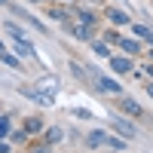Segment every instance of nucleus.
<instances>
[{"label": "nucleus", "mask_w": 153, "mask_h": 153, "mask_svg": "<svg viewBox=\"0 0 153 153\" xmlns=\"http://www.w3.org/2000/svg\"><path fill=\"white\" fill-rule=\"evenodd\" d=\"M9 12H12V16H19V19H25V22L31 25V28H37L40 34H49V28H46V25H43L40 19H34V12H28L25 6H9Z\"/></svg>", "instance_id": "obj_1"}, {"label": "nucleus", "mask_w": 153, "mask_h": 153, "mask_svg": "<svg viewBox=\"0 0 153 153\" xmlns=\"http://www.w3.org/2000/svg\"><path fill=\"white\" fill-rule=\"evenodd\" d=\"M110 129H113V132H120L126 141H132V138L138 135V129H135L129 120H123V117H113V120H110Z\"/></svg>", "instance_id": "obj_2"}, {"label": "nucleus", "mask_w": 153, "mask_h": 153, "mask_svg": "<svg viewBox=\"0 0 153 153\" xmlns=\"http://www.w3.org/2000/svg\"><path fill=\"white\" fill-rule=\"evenodd\" d=\"M65 28L76 37V40H86V43H92V40H95V28H92V25H74V22H68Z\"/></svg>", "instance_id": "obj_3"}, {"label": "nucleus", "mask_w": 153, "mask_h": 153, "mask_svg": "<svg viewBox=\"0 0 153 153\" xmlns=\"http://www.w3.org/2000/svg\"><path fill=\"white\" fill-rule=\"evenodd\" d=\"M98 92H107V95H123V86L117 83V80H110V76H101L98 74Z\"/></svg>", "instance_id": "obj_4"}, {"label": "nucleus", "mask_w": 153, "mask_h": 153, "mask_svg": "<svg viewBox=\"0 0 153 153\" xmlns=\"http://www.w3.org/2000/svg\"><path fill=\"white\" fill-rule=\"evenodd\" d=\"M110 68H113V71H117L120 76H126V74H138V71H135V65H132V58H129V55H126V58H113V55H110Z\"/></svg>", "instance_id": "obj_5"}, {"label": "nucleus", "mask_w": 153, "mask_h": 153, "mask_svg": "<svg viewBox=\"0 0 153 153\" xmlns=\"http://www.w3.org/2000/svg\"><path fill=\"white\" fill-rule=\"evenodd\" d=\"M25 132H28V135H43L46 132L43 117H37V113H34V117H25Z\"/></svg>", "instance_id": "obj_6"}, {"label": "nucleus", "mask_w": 153, "mask_h": 153, "mask_svg": "<svg viewBox=\"0 0 153 153\" xmlns=\"http://www.w3.org/2000/svg\"><path fill=\"white\" fill-rule=\"evenodd\" d=\"M104 144H107V132L95 129V132L86 135V147H89V150H98V147H104Z\"/></svg>", "instance_id": "obj_7"}, {"label": "nucleus", "mask_w": 153, "mask_h": 153, "mask_svg": "<svg viewBox=\"0 0 153 153\" xmlns=\"http://www.w3.org/2000/svg\"><path fill=\"white\" fill-rule=\"evenodd\" d=\"M12 49H16V55H19V58H37V49H34L28 40H25V37L12 43Z\"/></svg>", "instance_id": "obj_8"}, {"label": "nucleus", "mask_w": 153, "mask_h": 153, "mask_svg": "<svg viewBox=\"0 0 153 153\" xmlns=\"http://www.w3.org/2000/svg\"><path fill=\"white\" fill-rule=\"evenodd\" d=\"M43 141H46V144H52V147L61 144V141H65V129H61V126H49V129L43 132Z\"/></svg>", "instance_id": "obj_9"}, {"label": "nucleus", "mask_w": 153, "mask_h": 153, "mask_svg": "<svg viewBox=\"0 0 153 153\" xmlns=\"http://www.w3.org/2000/svg\"><path fill=\"white\" fill-rule=\"evenodd\" d=\"M104 19H107L110 25H132V19L126 16L123 9H113V6H107V12H104Z\"/></svg>", "instance_id": "obj_10"}, {"label": "nucleus", "mask_w": 153, "mask_h": 153, "mask_svg": "<svg viewBox=\"0 0 153 153\" xmlns=\"http://www.w3.org/2000/svg\"><path fill=\"white\" fill-rule=\"evenodd\" d=\"M34 89H40V92H58V76H40V80L34 83Z\"/></svg>", "instance_id": "obj_11"}, {"label": "nucleus", "mask_w": 153, "mask_h": 153, "mask_svg": "<svg viewBox=\"0 0 153 153\" xmlns=\"http://www.w3.org/2000/svg\"><path fill=\"white\" fill-rule=\"evenodd\" d=\"M120 49L126 55H138V52H141V43H138L135 37H120Z\"/></svg>", "instance_id": "obj_12"}, {"label": "nucleus", "mask_w": 153, "mask_h": 153, "mask_svg": "<svg viewBox=\"0 0 153 153\" xmlns=\"http://www.w3.org/2000/svg\"><path fill=\"white\" fill-rule=\"evenodd\" d=\"M120 107H123L126 113H132V117H144L141 104H138V101H132V98H120Z\"/></svg>", "instance_id": "obj_13"}, {"label": "nucleus", "mask_w": 153, "mask_h": 153, "mask_svg": "<svg viewBox=\"0 0 153 153\" xmlns=\"http://www.w3.org/2000/svg\"><path fill=\"white\" fill-rule=\"evenodd\" d=\"M76 22H80V25H92V28L98 25L95 12H89V9H76Z\"/></svg>", "instance_id": "obj_14"}, {"label": "nucleus", "mask_w": 153, "mask_h": 153, "mask_svg": "<svg viewBox=\"0 0 153 153\" xmlns=\"http://www.w3.org/2000/svg\"><path fill=\"white\" fill-rule=\"evenodd\" d=\"M0 61H3L6 68H12V71H22V61H19V55H12V52H0Z\"/></svg>", "instance_id": "obj_15"}, {"label": "nucleus", "mask_w": 153, "mask_h": 153, "mask_svg": "<svg viewBox=\"0 0 153 153\" xmlns=\"http://www.w3.org/2000/svg\"><path fill=\"white\" fill-rule=\"evenodd\" d=\"M3 31H6L9 37H12V40H22V37H25V34H22V28H19L16 22H9V19L3 22Z\"/></svg>", "instance_id": "obj_16"}, {"label": "nucleus", "mask_w": 153, "mask_h": 153, "mask_svg": "<svg viewBox=\"0 0 153 153\" xmlns=\"http://www.w3.org/2000/svg\"><path fill=\"white\" fill-rule=\"evenodd\" d=\"M92 49H95V55L110 58V46H107V40H92Z\"/></svg>", "instance_id": "obj_17"}, {"label": "nucleus", "mask_w": 153, "mask_h": 153, "mask_svg": "<svg viewBox=\"0 0 153 153\" xmlns=\"http://www.w3.org/2000/svg\"><path fill=\"white\" fill-rule=\"evenodd\" d=\"M9 132H12V120L6 113H0V138H9Z\"/></svg>", "instance_id": "obj_18"}, {"label": "nucleus", "mask_w": 153, "mask_h": 153, "mask_svg": "<svg viewBox=\"0 0 153 153\" xmlns=\"http://www.w3.org/2000/svg\"><path fill=\"white\" fill-rule=\"evenodd\" d=\"M132 34H138V37H144V40H147L153 31L147 28V25H141V22H132Z\"/></svg>", "instance_id": "obj_19"}, {"label": "nucleus", "mask_w": 153, "mask_h": 153, "mask_svg": "<svg viewBox=\"0 0 153 153\" xmlns=\"http://www.w3.org/2000/svg\"><path fill=\"white\" fill-rule=\"evenodd\" d=\"M25 141H28V132H25V129L9 132V144H25Z\"/></svg>", "instance_id": "obj_20"}, {"label": "nucleus", "mask_w": 153, "mask_h": 153, "mask_svg": "<svg viewBox=\"0 0 153 153\" xmlns=\"http://www.w3.org/2000/svg\"><path fill=\"white\" fill-rule=\"evenodd\" d=\"M28 153H52V144H46V141L31 144V147H28Z\"/></svg>", "instance_id": "obj_21"}, {"label": "nucleus", "mask_w": 153, "mask_h": 153, "mask_svg": "<svg viewBox=\"0 0 153 153\" xmlns=\"http://www.w3.org/2000/svg\"><path fill=\"white\" fill-rule=\"evenodd\" d=\"M107 144L113 147V150H126L129 144H126V138H113V135H107Z\"/></svg>", "instance_id": "obj_22"}, {"label": "nucleus", "mask_w": 153, "mask_h": 153, "mask_svg": "<svg viewBox=\"0 0 153 153\" xmlns=\"http://www.w3.org/2000/svg\"><path fill=\"white\" fill-rule=\"evenodd\" d=\"M71 113H74V117H76V120H92V113H89V110H80V107H74Z\"/></svg>", "instance_id": "obj_23"}, {"label": "nucleus", "mask_w": 153, "mask_h": 153, "mask_svg": "<svg viewBox=\"0 0 153 153\" xmlns=\"http://www.w3.org/2000/svg\"><path fill=\"white\" fill-rule=\"evenodd\" d=\"M0 153H12V144H9V138H0Z\"/></svg>", "instance_id": "obj_24"}, {"label": "nucleus", "mask_w": 153, "mask_h": 153, "mask_svg": "<svg viewBox=\"0 0 153 153\" xmlns=\"http://www.w3.org/2000/svg\"><path fill=\"white\" fill-rule=\"evenodd\" d=\"M147 95H150V98H153V83H147Z\"/></svg>", "instance_id": "obj_25"}, {"label": "nucleus", "mask_w": 153, "mask_h": 153, "mask_svg": "<svg viewBox=\"0 0 153 153\" xmlns=\"http://www.w3.org/2000/svg\"><path fill=\"white\" fill-rule=\"evenodd\" d=\"M144 71H147V74H150V76H153V61H150V65H147V68H144Z\"/></svg>", "instance_id": "obj_26"}, {"label": "nucleus", "mask_w": 153, "mask_h": 153, "mask_svg": "<svg viewBox=\"0 0 153 153\" xmlns=\"http://www.w3.org/2000/svg\"><path fill=\"white\" fill-rule=\"evenodd\" d=\"M0 52H6V43H3V40H0Z\"/></svg>", "instance_id": "obj_27"}, {"label": "nucleus", "mask_w": 153, "mask_h": 153, "mask_svg": "<svg viewBox=\"0 0 153 153\" xmlns=\"http://www.w3.org/2000/svg\"><path fill=\"white\" fill-rule=\"evenodd\" d=\"M147 43H150V46H153V34H150V37H147Z\"/></svg>", "instance_id": "obj_28"}, {"label": "nucleus", "mask_w": 153, "mask_h": 153, "mask_svg": "<svg viewBox=\"0 0 153 153\" xmlns=\"http://www.w3.org/2000/svg\"><path fill=\"white\" fill-rule=\"evenodd\" d=\"M25 3H40V0H25Z\"/></svg>", "instance_id": "obj_29"}, {"label": "nucleus", "mask_w": 153, "mask_h": 153, "mask_svg": "<svg viewBox=\"0 0 153 153\" xmlns=\"http://www.w3.org/2000/svg\"><path fill=\"white\" fill-rule=\"evenodd\" d=\"M6 3H9V0H0V6H6Z\"/></svg>", "instance_id": "obj_30"}, {"label": "nucleus", "mask_w": 153, "mask_h": 153, "mask_svg": "<svg viewBox=\"0 0 153 153\" xmlns=\"http://www.w3.org/2000/svg\"><path fill=\"white\" fill-rule=\"evenodd\" d=\"M147 55H150V61H153V49H150V52H147Z\"/></svg>", "instance_id": "obj_31"}, {"label": "nucleus", "mask_w": 153, "mask_h": 153, "mask_svg": "<svg viewBox=\"0 0 153 153\" xmlns=\"http://www.w3.org/2000/svg\"><path fill=\"white\" fill-rule=\"evenodd\" d=\"M0 113H3V104H0Z\"/></svg>", "instance_id": "obj_32"}]
</instances>
